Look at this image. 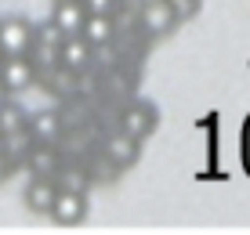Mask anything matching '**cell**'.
Here are the masks:
<instances>
[{
    "label": "cell",
    "mask_w": 250,
    "mask_h": 235,
    "mask_svg": "<svg viewBox=\"0 0 250 235\" xmlns=\"http://www.w3.org/2000/svg\"><path fill=\"white\" fill-rule=\"evenodd\" d=\"M22 167H29L33 177H55V170L62 167V156H58L55 145H33V149L25 152Z\"/></svg>",
    "instance_id": "11"
},
{
    "label": "cell",
    "mask_w": 250,
    "mask_h": 235,
    "mask_svg": "<svg viewBox=\"0 0 250 235\" xmlns=\"http://www.w3.org/2000/svg\"><path fill=\"white\" fill-rule=\"evenodd\" d=\"M33 134H29V127H19V130H7V134H0V152L7 156V159L15 163V167H22V159H25V152L33 149Z\"/></svg>",
    "instance_id": "13"
},
{
    "label": "cell",
    "mask_w": 250,
    "mask_h": 235,
    "mask_svg": "<svg viewBox=\"0 0 250 235\" xmlns=\"http://www.w3.org/2000/svg\"><path fill=\"white\" fill-rule=\"evenodd\" d=\"M163 4L174 11L178 22H188V19H196V15H200V0H163Z\"/></svg>",
    "instance_id": "16"
},
{
    "label": "cell",
    "mask_w": 250,
    "mask_h": 235,
    "mask_svg": "<svg viewBox=\"0 0 250 235\" xmlns=\"http://www.w3.org/2000/svg\"><path fill=\"white\" fill-rule=\"evenodd\" d=\"M44 76H51V91H55V94H62V98H73V94H76V73H73V69L55 65Z\"/></svg>",
    "instance_id": "14"
},
{
    "label": "cell",
    "mask_w": 250,
    "mask_h": 235,
    "mask_svg": "<svg viewBox=\"0 0 250 235\" xmlns=\"http://www.w3.org/2000/svg\"><path fill=\"white\" fill-rule=\"evenodd\" d=\"M55 192H58V185H55V177H33L29 185H25V210L29 214H40V217H47L51 210V203H55Z\"/></svg>",
    "instance_id": "8"
},
{
    "label": "cell",
    "mask_w": 250,
    "mask_h": 235,
    "mask_svg": "<svg viewBox=\"0 0 250 235\" xmlns=\"http://www.w3.org/2000/svg\"><path fill=\"white\" fill-rule=\"evenodd\" d=\"M83 4L80 0H55V11H51V25H55L62 37H73V33H80V25H83Z\"/></svg>",
    "instance_id": "10"
},
{
    "label": "cell",
    "mask_w": 250,
    "mask_h": 235,
    "mask_svg": "<svg viewBox=\"0 0 250 235\" xmlns=\"http://www.w3.org/2000/svg\"><path fill=\"white\" fill-rule=\"evenodd\" d=\"M25 119H29V116H25V112H22L19 105H15L11 98H7L4 105H0V134H7V130H19V127L25 123Z\"/></svg>",
    "instance_id": "15"
},
{
    "label": "cell",
    "mask_w": 250,
    "mask_h": 235,
    "mask_svg": "<svg viewBox=\"0 0 250 235\" xmlns=\"http://www.w3.org/2000/svg\"><path fill=\"white\" fill-rule=\"evenodd\" d=\"M0 62H4V55H0Z\"/></svg>",
    "instance_id": "20"
},
{
    "label": "cell",
    "mask_w": 250,
    "mask_h": 235,
    "mask_svg": "<svg viewBox=\"0 0 250 235\" xmlns=\"http://www.w3.org/2000/svg\"><path fill=\"white\" fill-rule=\"evenodd\" d=\"M102 156H105V163L113 170H131L134 163H138V156H142V141L116 127L113 134L102 137Z\"/></svg>",
    "instance_id": "1"
},
{
    "label": "cell",
    "mask_w": 250,
    "mask_h": 235,
    "mask_svg": "<svg viewBox=\"0 0 250 235\" xmlns=\"http://www.w3.org/2000/svg\"><path fill=\"white\" fill-rule=\"evenodd\" d=\"M37 80H40V76H37V69H33V62H29L25 55H11V58H4V62H0V87H4L7 94L29 91Z\"/></svg>",
    "instance_id": "6"
},
{
    "label": "cell",
    "mask_w": 250,
    "mask_h": 235,
    "mask_svg": "<svg viewBox=\"0 0 250 235\" xmlns=\"http://www.w3.org/2000/svg\"><path fill=\"white\" fill-rule=\"evenodd\" d=\"M138 25H142L145 37L160 40V37H167V33H174L182 22L174 19V11H170L163 0H149V4H138Z\"/></svg>",
    "instance_id": "3"
},
{
    "label": "cell",
    "mask_w": 250,
    "mask_h": 235,
    "mask_svg": "<svg viewBox=\"0 0 250 235\" xmlns=\"http://www.w3.org/2000/svg\"><path fill=\"white\" fill-rule=\"evenodd\" d=\"M7 98H11V94H7V91H4V87H0V105H4V101H7Z\"/></svg>",
    "instance_id": "19"
},
{
    "label": "cell",
    "mask_w": 250,
    "mask_h": 235,
    "mask_svg": "<svg viewBox=\"0 0 250 235\" xmlns=\"http://www.w3.org/2000/svg\"><path fill=\"white\" fill-rule=\"evenodd\" d=\"M94 58V47L87 40L80 37V33H73V37H62V43H58V65L73 69V73H80V69H87Z\"/></svg>",
    "instance_id": "7"
},
{
    "label": "cell",
    "mask_w": 250,
    "mask_h": 235,
    "mask_svg": "<svg viewBox=\"0 0 250 235\" xmlns=\"http://www.w3.org/2000/svg\"><path fill=\"white\" fill-rule=\"evenodd\" d=\"M80 4H83L87 15H116L120 0H80Z\"/></svg>",
    "instance_id": "17"
},
{
    "label": "cell",
    "mask_w": 250,
    "mask_h": 235,
    "mask_svg": "<svg viewBox=\"0 0 250 235\" xmlns=\"http://www.w3.org/2000/svg\"><path fill=\"white\" fill-rule=\"evenodd\" d=\"M47 217L55 224H80L87 217V192H76V188H58L55 192V203H51Z\"/></svg>",
    "instance_id": "5"
},
{
    "label": "cell",
    "mask_w": 250,
    "mask_h": 235,
    "mask_svg": "<svg viewBox=\"0 0 250 235\" xmlns=\"http://www.w3.org/2000/svg\"><path fill=\"white\" fill-rule=\"evenodd\" d=\"M156 127H160V109L152 101H131L127 109H120V130H127L138 141H145Z\"/></svg>",
    "instance_id": "2"
},
{
    "label": "cell",
    "mask_w": 250,
    "mask_h": 235,
    "mask_svg": "<svg viewBox=\"0 0 250 235\" xmlns=\"http://www.w3.org/2000/svg\"><path fill=\"white\" fill-rule=\"evenodd\" d=\"M80 37L87 40L91 47H105V43L116 37V19L113 15H83Z\"/></svg>",
    "instance_id": "12"
},
{
    "label": "cell",
    "mask_w": 250,
    "mask_h": 235,
    "mask_svg": "<svg viewBox=\"0 0 250 235\" xmlns=\"http://www.w3.org/2000/svg\"><path fill=\"white\" fill-rule=\"evenodd\" d=\"M33 43V22L22 19V15H7L0 19V55L11 58V55H25Z\"/></svg>",
    "instance_id": "4"
},
{
    "label": "cell",
    "mask_w": 250,
    "mask_h": 235,
    "mask_svg": "<svg viewBox=\"0 0 250 235\" xmlns=\"http://www.w3.org/2000/svg\"><path fill=\"white\" fill-rule=\"evenodd\" d=\"M25 127H29V134H33L37 145H58L62 134H65L58 112H33V119H25Z\"/></svg>",
    "instance_id": "9"
},
{
    "label": "cell",
    "mask_w": 250,
    "mask_h": 235,
    "mask_svg": "<svg viewBox=\"0 0 250 235\" xmlns=\"http://www.w3.org/2000/svg\"><path fill=\"white\" fill-rule=\"evenodd\" d=\"M11 170H15V163L7 159L4 152H0V181H7V177H11Z\"/></svg>",
    "instance_id": "18"
}]
</instances>
